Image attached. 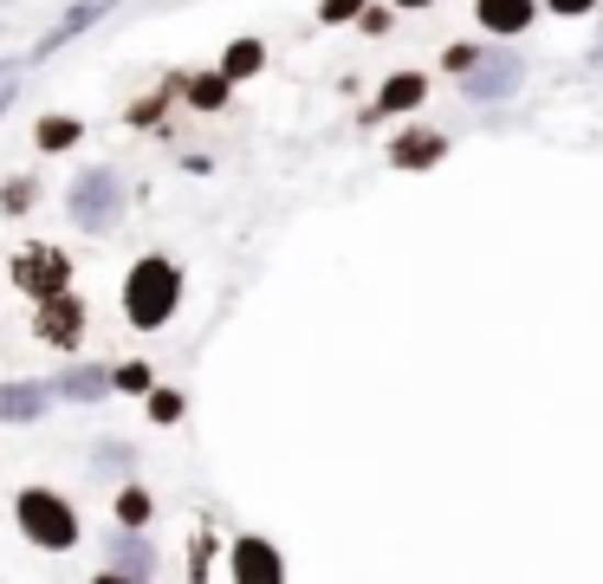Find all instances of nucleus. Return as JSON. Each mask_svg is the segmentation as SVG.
<instances>
[{
  "label": "nucleus",
  "mask_w": 603,
  "mask_h": 584,
  "mask_svg": "<svg viewBox=\"0 0 603 584\" xmlns=\"http://www.w3.org/2000/svg\"><path fill=\"white\" fill-rule=\"evenodd\" d=\"M176 299H182V273L169 267V260H136L131 280H124V312H131L136 332H156V325H169V312H176Z\"/></svg>",
  "instance_id": "1"
},
{
  "label": "nucleus",
  "mask_w": 603,
  "mask_h": 584,
  "mask_svg": "<svg viewBox=\"0 0 603 584\" xmlns=\"http://www.w3.org/2000/svg\"><path fill=\"white\" fill-rule=\"evenodd\" d=\"M20 526H26V539L40 546V552H71L78 546V519L59 494H46V487H26L20 494Z\"/></svg>",
  "instance_id": "2"
},
{
  "label": "nucleus",
  "mask_w": 603,
  "mask_h": 584,
  "mask_svg": "<svg viewBox=\"0 0 603 584\" xmlns=\"http://www.w3.org/2000/svg\"><path fill=\"white\" fill-rule=\"evenodd\" d=\"M13 287H26L33 299H46V292L71 287L66 247H53V240H33V247H20V254H13Z\"/></svg>",
  "instance_id": "3"
},
{
  "label": "nucleus",
  "mask_w": 603,
  "mask_h": 584,
  "mask_svg": "<svg viewBox=\"0 0 603 584\" xmlns=\"http://www.w3.org/2000/svg\"><path fill=\"white\" fill-rule=\"evenodd\" d=\"M71 221L85 227V234H104V227H118V209H124V195H118V182L104 176V169H91V176H78V189H71Z\"/></svg>",
  "instance_id": "4"
},
{
  "label": "nucleus",
  "mask_w": 603,
  "mask_h": 584,
  "mask_svg": "<svg viewBox=\"0 0 603 584\" xmlns=\"http://www.w3.org/2000/svg\"><path fill=\"white\" fill-rule=\"evenodd\" d=\"M513 85H520V59L513 53H473V66H468V78H461V91H468L473 104L480 98H513Z\"/></svg>",
  "instance_id": "5"
},
{
  "label": "nucleus",
  "mask_w": 603,
  "mask_h": 584,
  "mask_svg": "<svg viewBox=\"0 0 603 584\" xmlns=\"http://www.w3.org/2000/svg\"><path fill=\"white\" fill-rule=\"evenodd\" d=\"M33 332H40L46 345H78V332H85V305H78L66 287L46 292V299H40V318H33Z\"/></svg>",
  "instance_id": "6"
},
{
  "label": "nucleus",
  "mask_w": 603,
  "mask_h": 584,
  "mask_svg": "<svg viewBox=\"0 0 603 584\" xmlns=\"http://www.w3.org/2000/svg\"><path fill=\"white\" fill-rule=\"evenodd\" d=\"M286 565H279V552H272L267 539H241L234 546V579L241 584H267V579H279Z\"/></svg>",
  "instance_id": "7"
},
{
  "label": "nucleus",
  "mask_w": 603,
  "mask_h": 584,
  "mask_svg": "<svg viewBox=\"0 0 603 584\" xmlns=\"http://www.w3.org/2000/svg\"><path fill=\"white\" fill-rule=\"evenodd\" d=\"M538 20V0H480V26L493 33H526Z\"/></svg>",
  "instance_id": "8"
},
{
  "label": "nucleus",
  "mask_w": 603,
  "mask_h": 584,
  "mask_svg": "<svg viewBox=\"0 0 603 584\" xmlns=\"http://www.w3.org/2000/svg\"><path fill=\"white\" fill-rule=\"evenodd\" d=\"M435 156H442V137H428V131H409V137H397V149H390L397 169H428Z\"/></svg>",
  "instance_id": "9"
},
{
  "label": "nucleus",
  "mask_w": 603,
  "mask_h": 584,
  "mask_svg": "<svg viewBox=\"0 0 603 584\" xmlns=\"http://www.w3.org/2000/svg\"><path fill=\"white\" fill-rule=\"evenodd\" d=\"M40 409H46V390H40V383H7V390H0V416H7V423H26V416H40Z\"/></svg>",
  "instance_id": "10"
},
{
  "label": "nucleus",
  "mask_w": 603,
  "mask_h": 584,
  "mask_svg": "<svg viewBox=\"0 0 603 584\" xmlns=\"http://www.w3.org/2000/svg\"><path fill=\"white\" fill-rule=\"evenodd\" d=\"M104 7H111V0H85V7H71L66 20H59V33H46V40H40V53H59L66 40H78V33H85V26H91Z\"/></svg>",
  "instance_id": "11"
},
{
  "label": "nucleus",
  "mask_w": 603,
  "mask_h": 584,
  "mask_svg": "<svg viewBox=\"0 0 603 584\" xmlns=\"http://www.w3.org/2000/svg\"><path fill=\"white\" fill-rule=\"evenodd\" d=\"M422 91H428V78L415 72H397L390 85H383V98H377V111H415L422 104Z\"/></svg>",
  "instance_id": "12"
},
{
  "label": "nucleus",
  "mask_w": 603,
  "mask_h": 584,
  "mask_svg": "<svg viewBox=\"0 0 603 584\" xmlns=\"http://www.w3.org/2000/svg\"><path fill=\"white\" fill-rule=\"evenodd\" d=\"M53 390H66V396H78V403H98V396H104V390H111V377H104V370H66V377H59V383H53Z\"/></svg>",
  "instance_id": "13"
},
{
  "label": "nucleus",
  "mask_w": 603,
  "mask_h": 584,
  "mask_svg": "<svg viewBox=\"0 0 603 584\" xmlns=\"http://www.w3.org/2000/svg\"><path fill=\"white\" fill-rule=\"evenodd\" d=\"M260 66H267V46H260V40H241V46L227 53V66H221V78H254Z\"/></svg>",
  "instance_id": "14"
},
{
  "label": "nucleus",
  "mask_w": 603,
  "mask_h": 584,
  "mask_svg": "<svg viewBox=\"0 0 603 584\" xmlns=\"http://www.w3.org/2000/svg\"><path fill=\"white\" fill-rule=\"evenodd\" d=\"M221 98H227V78H221V72H208V78L189 85V104H196V111H214Z\"/></svg>",
  "instance_id": "15"
},
{
  "label": "nucleus",
  "mask_w": 603,
  "mask_h": 584,
  "mask_svg": "<svg viewBox=\"0 0 603 584\" xmlns=\"http://www.w3.org/2000/svg\"><path fill=\"white\" fill-rule=\"evenodd\" d=\"M66 144H78V124L71 117H46L40 124V149H66Z\"/></svg>",
  "instance_id": "16"
},
{
  "label": "nucleus",
  "mask_w": 603,
  "mask_h": 584,
  "mask_svg": "<svg viewBox=\"0 0 603 584\" xmlns=\"http://www.w3.org/2000/svg\"><path fill=\"white\" fill-rule=\"evenodd\" d=\"M111 572H131V579H143V572H149V552H143V539H131V546H124V559H111Z\"/></svg>",
  "instance_id": "17"
},
{
  "label": "nucleus",
  "mask_w": 603,
  "mask_h": 584,
  "mask_svg": "<svg viewBox=\"0 0 603 584\" xmlns=\"http://www.w3.org/2000/svg\"><path fill=\"white\" fill-rule=\"evenodd\" d=\"M149 416H156V423H176V416H182V396H176V390H156V396H149Z\"/></svg>",
  "instance_id": "18"
},
{
  "label": "nucleus",
  "mask_w": 603,
  "mask_h": 584,
  "mask_svg": "<svg viewBox=\"0 0 603 584\" xmlns=\"http://www.w3.org/2000/svg\"><path fill=\"white\" fill-rule=\"evenodd\" d=\"M111 383H118V390H149V364H124Z\"/></svg>",
  "instance_id": "19"
},
{
  "label": "nucleus",
  "mask_w": 603,
  "mask_h": 584,
  "mask_svg": "<svg viewBox=\"0 0 603 584\" xmlns=\"http://www.w3.org/2000/svg\"><path fill=\"white\" fill-rule=\"evenodd\" d=\"M118 513H124L131 526H143V519H149V501H143V494H124V501H118Z\"/></svg>",
  "instance_id": "20"
},
{
  "label": "nucleus",
  "mask_w": 603,
  "mask_h": 584,
  "mask_svg": "<svg viewBox=\"0 0 603 584\" xmlns=\"http://www.w3.org/2000/svg\"><path fill=\"white\" fill-rule=\"evenodd\" d=\"M364 13V33H390V7H357Z\"/></svg>",
  "instance_id": "21"
},
{
  "label": "nucleus",
  "mask_w": 603,
  "mask_h": 584,
  "mask_svg": "<svg viewBox=\"0 0 603 584\" xmlns=\"http://www.w3.org/2000/svg\"><path fill=\"white\" fill-rule=\"evenodd\" d=\"M357 7H364V0H325V20H350Z\"/></svg>",
  "instance_id": "22"
},
{
  "label": "nucleus",
  "mask_w": 603,
  "mask_h": 584,
  "mask_svg": "<svg viewBox=\"0 0 603 584\" xmlns=\"http://www.w3.org/2000/svg\"><path fill=\"white\" fill-rule=\"evenodd\" d=\"M598 0H551V13H591Z\"/></svg>",
  "instance_id": "23"
},
{
  "label": "nucleus",
  "mask_w": 603,
  "mask_h": 584,
  "mask_svg": "<svg viewBox=\"0 0 603 584\" xmlns=\"http://www.w3.org/2000/svg\"><path fill=\"white\" fill-rule=\"evenodd\" d=\"M397 7H428V0H397Z\"/></svg>",
  "instance_id": "24"
}]
</instances>
